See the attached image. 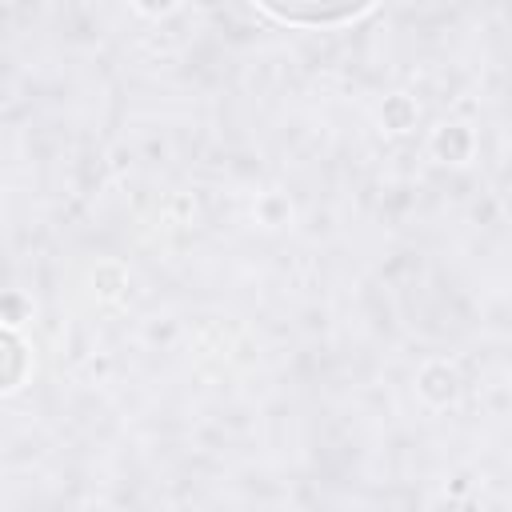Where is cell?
Listing matches in <instances>:
<instances>
[{
	"mask_svg": "<svg viewBox=\"0 0 512 512\" xmlns=\"http://www.w3.org/2000/svg\"><path fill=\"white\" fill-rule=\"evenodd\" d=\"M264 12L268 16H276V20H288V24H340V20H356V16H364L368 12V4H340V8H272V4H264Z\"/></svg>",
	"mask_w": 512,
	"mask_h": 512,
	"instance_id": "obj_1",
	"label": "cell"
},
{
	"mask_svg": "<svg viewBox=\"0 0 512 512\" xmlns=\"http://www.w3.org/2000/svg\"><path fill=\"white\" fill-rule=\"evenodd\" d=\"M24 376V344L12 332H0V384L12 388Z\"/></svg>",
	"mask_w": 512,
	"mask_h": 512,
	"instance_id": "obj_2",
	"label": "cell"
}]
</instances>
